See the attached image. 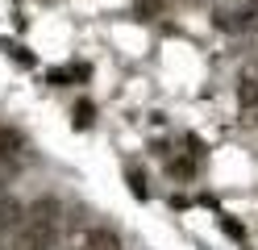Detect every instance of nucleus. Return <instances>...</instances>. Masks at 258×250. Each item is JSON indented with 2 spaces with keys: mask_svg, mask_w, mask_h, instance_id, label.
<instances>
[{
  "mask_svg": "<svg viewBox=\"0 0 258 250\" xmlns=\"http://www.w3.org/2000/svg\"><path fill=\"white\" fill-rule=\"evenodd\" d=\"M54 221H38V217H25L17 229V250H54Z\"/></svg>",
  "mask_w": 258,
  "mask_h": 250,
  "instance_id": "obj_1",
  "label": "nucleus"
},
{
  "mask_svg": "<svg viewBox=\"0 0 258 250\" xmlns=\"http://www.w3.org/2000/svg\"><path fill=\"white\" fill-rule=\"evenodd\" d=\"M237 100H241V109H258V63H250L246 71H241V79H237Z\"/></svg>",
  "mask_w": 258,
  "mask_h": 250,
  "instance_id": "obj_2",
  "label": "nucleus"
},
{
  "mask_svg": "<svg viewBox=\"0 0 258 250\" xmlns=\"http://www.w3.org/2000/svg\"><path fill=\"white\" fill-rule=\"evenodd\" d=\"M79 250H121V238L100 225V229H88L84 238H79Z\"/></svg>",
  "mask_w": 258,
  "mask_h": 250,
  "instance_id": "obj_3",
  "label": "nucleus"
},
{
  "mask_svg": "<svg viewBox=\"0 0 258 250\" xmlns=\"http://www.w3.org/2000/svg\"><path fill=\"white\" fill-rule=\"evenodd\" d=\"M25 217H38V221H58V200H54V196H38L34 205L25 209Z\"/></svg>",
  "mask_w": 258,
  "mask_h": 250,
  "instance_id": "obj_4",
  "label": "nucleus"
},
{
  "mask_svg": "<svg viewBox=\"0 0 258 250\" xmlns=\"http://www.w3.org/2000/svg\"><path fill=\"white\" fill-rule=\"evenodd\" d=\"M17 150H21V133H17V129H9V125H0V163L13 159Z\"/></svg>",
  "mask_w": 258,
  "mask_h": 250,
  "instance_id": "obj_5",
  "label": "nucleus"
},
{
  "mask_svg": "<svg viewBox=\"0 0 258 250\" xmlns=\"http://www.w3.org/2000/svg\"><path fill=\"white\" fill-rule=\"evenodd\" d=\"M17 217H25V209L17 205V200H5V205H0V229H5V225H17Z\"/></svg>",
  "mask_w": 258,
  "mask_h": 250,
  "instance_id": "obj_6",
  "label": "nucleus"
},
{
  "mask_svg": "<svg viewBox=\"0 0 258 250\" xmlns=\"http://www.w3.org/2000/svg\"><path fill=\"white\" fill-rule=\"evenodd\" d=\"M71 117H75V129H88V125L96 121V109L88 105V100H79V105H75V113H71Z\"/></svg>",
  "mask_w": 258,
  "mask_h": 250,
  "instance_id": "obj_7",
  "label": "nucleus"
},
{
  "mask_svg": "<svg viewBox=\"0 0 258 250\" xmlns=\"http://www.w3.org/2000/svg\"><path fill=\"white\" fill-rule=\"evenodd\" d=\"M171 175L175 179H191L196 175V159H171Z\"/></svg>",
  "mask_w": 258,
  "mask_h": 250,
  "instance_id": "obj_8",
  "label": "nucleus"
},
{
  "mask_svg": "<svg viewBox=\"0 0 258 250\" xmlns=\"http://www.w3.org/2000/svg\"><path fill=\"white\" fill-rule=\"evenodd\" d=\"M125 175H129V188H134V196H138V200H146V175H142L138 167H129Z\"/></svg>",
  "mask_w": 258,
  "mask_h": 250,
  "instance_id": "obj_9",
  "label": "nucleus"
},
{
  "mask_svg": "<svg viewBox=\"0 0 258 250\" xmlns=\"http://www.w3.org/2000/svg\"><path fill=\"white\" fill-rule=\"evenodd\" d=\"M163 9H167V0H138V13L142 17H158Z\"/></svg>",
  "mask_w": 258,
  "mask_h": 250,
  "instance_id": "obj_10",
  "label": "nucleus"
},
{
  "mask_svg": "<svg viewBox=\"0 0 258 250\" xmlns=\"http://www.w3.org/2000/svg\"><path fill=\"white\" fill-rule=\"evenodd\" d=\"M225 233H229V238H241V225H237V221H229V217H225Z\"/></svg>",
  "mask_w": 258,
  "mask_h": 250,
  "instance_id": "obj_11",
  "label": "nucleus"
},
{
  "mask_svg": "<svg viewBox=\"0 0 258 250\" xmlns=\"http://www.w3.org/2000/svg\"><path fill=\"white\" fill-rule=\"evenodd\" d=\"M183 5H208V0H183Z\"/></svg>",
  "mask_w": 258,
  "mask_h": 250,
  "instance_id": "obj_12",
  "label": "nucleus"
},
{
  "mask_svg": "<svg viewBox=\"0 0 258 250\" xmlns=\"http://www.w3.org/2000/svg\"><path fill=\"white\" fill-rule=\"evenodd\" d=\"M0 250H5V246H0Z\"/></svg>",
  "mask_w": 258,
  "mask_h": 250,
  "instance_id": "obj_13",
  "label": "nucleus"
}]
</instances>
